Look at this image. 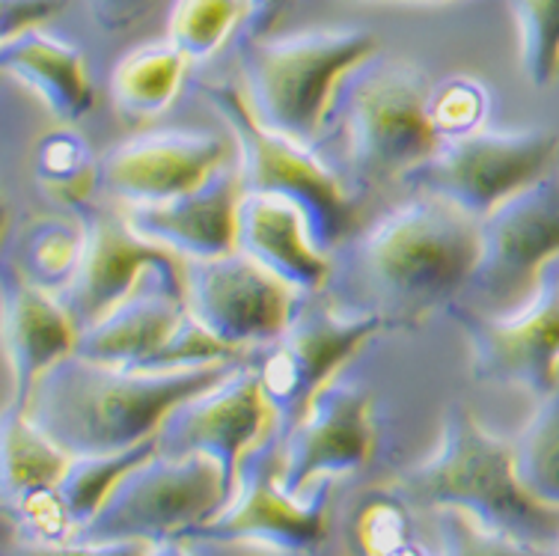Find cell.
Masks as SVG:
<instances>
[{
    "label": "cell",
    "mask_w": 559,
    "mask_h": 556,
    "mask_svg": "<svg viewBox=\"0 0 559 556\" xmlns=\"http://www.w3.org/2000/svg\"><path fill=\"white\" fill-rule=\"evenodd\" d=\"M515 471L533 497L559 509V387L538 399L527 428L518 435Z\"/></svg>",
    "instance_id": "28"
},
{
    "label": "cell",
    "mask_w": 559,
    "mask_h": 556,
    "mask_svg": "<svg viewBox=\"0 0 559 556\" xmlns=\"http://www.w3.org/2000/svg\"><path fill=\"white\" fill-rule=\"evenodd\" d=\"M150 556H188L182 547V539H170V542H162V545H152Z\"/></svg>",
    "instance_id": "39"
},
{
    "label": "cell",
    "mask_w": 559,
    "mask_h": 556,
    "mask_svg": "<svg viewBox=\"0 0 559 556\" xmlns=\"http://www.w3.org/2000/svg\"><path fill=\"white\" fill-rule=\"evenodd\" d=\"M376 447L372 397L352 381H328L292 423L280 447V482L304 494L319 480L360 471Z\"/></svg>",
    "instance_id": "15"
},
{
    "label": "cell",
    "mask_w": 559,
    "mask_h": 556,
    "mask_svg": "<svg viewBox=\"0 0 559 556\" xmlns=\"http://www.w3.org/2000/svg\"><path fill=\"white\" fill-rule=\"evenodd\" d=\"M69 459L22 407H3V509L57 488Z\"/></svg>",
    "instance_id": "24"
},
{
    "label": "cell",
    "mask_w": 559,
    "mask_h": 556,
    "mask_svg": "<svg viewBox=\"0 0 559 556\" xmlns=\"http://www.w3.org/2000/svg\"><path fill=\"white\" fill-rule=\"evenodd\" d=\"M554 556H559V547H557V551H554Z\"/></svg>",
    "instance_id": "41"
},
{
    "label": "cell",
    "mask_w": 559,
    "mask_h": 556,
    "mask_svg": "<svg viewBox=\"0 0 559 556\" xmlns=\"http://www.w3.org/2000/svg\"><path fill=\"white\" fill-rule=\"evenodd\" d=\"M393 3H402V0H393ZM414 3H441V0H414Z\"/></svg>",
    "instance_id": "40"
},
{
    "label": "cell",
    "mask_w": 559,
    "mask_h": 556,
    "mask_svg": "<svg viewBox=\"0 0 559 556\" xmlns=\"http://www.w3.org/2000/svg\"><path fill=\"white\" fill-rule=\"evenodd\" d=\"M185 312V280L150 268L117 307L78 333L75 354L96 364L138 369L167 343Z\"/></svg>",
    "instance_id": "19"
},
{
    "label": "cell",
    "mask_w": 559,
    "mask_h": 556,
    "mask_svg": "<svg viewBox=\"0 0 559 556\" xmlns=\"http://www.w3.org/2000/svg\"><path fill=\"white\" fill-rule=\"evenodd\" d=\"M3 72L19 84L31 86L60 122H78L96 102L84 54L75 45L57 39L43 27L15 33L0 45Z\"/></svg>",
    "instance_id": "22"
},
{
    "label": "cell",
    "mask_w": 559,
    "mask_h": 556,
    "mask_svg": "<svg viewBox=\"0 0 559 556\" xmlns=\"http://www.w3.org/2000/svg\"><path fill=\"white\" fill-rule=\"evenodd\" d=\"M488 107H491L488 90L476 78L455 75L431 86L429 119L441 140L462 138L483 129Z\"/></svg>",
    "instance_id": "32"
},
{
    "label": "cell",
    "mask_w": 559,
    "mask_h": 556,
    "mask_svg": "<svg viewBox=\"0 0 559 556\" xmlns=\"http://www.w3.org/2000/svg\"><path fill=\"white\" fill-rule=\"evenodd\" d=\"M188 57L170 43L140 45L110 72V102L129 122H143L162 114L179 93Z\"/></svg>",
    "instance_id": "23"
},
{
    "label": "cell",
    "mask_w": 559,
    "mask_h": 556,
    "mask_svg": "<svg viewBox=\"0 0 559 556\" xmlns=\"http://www.w3.org/2000/svg\"><path fill=\"white\" fill-rule=\"evenodd\" d=\"M84 253V226L63 217H31L24 221L10 241V262L27 283L39 289L63 292L75 277Z\"/></svg>",
    "instance_id": "25"
},
{
    "label": "cell",
    "mask_w": 559,
    "mask_h": 556,
    "mask_svg": "<svg viewBox=\"0 0 559 556\" xmlns=\"http://www.w3.org/2000/svg\"><path fill=\"white\" fill-rule=\"evenodd\" d=\"M36 182L55 205L81 214L93 205V193L102 182V158H96L75 131H57L36 150Z\"/></svg>",
    "instance_id": "26"
},
{
    "label": "cell",
    "mask_w": 559,
    "mask_h": 556,
    "mask_svg": "<svg viewBox=\"0 0 559 556\" xmlns=\"http://www.w3.org/2000/svg\"><path fill=\"white\" fill-rule=\"evenodd\" d=\"M355 556H426L411 533L408 509L396 494H372L352 521Z\"/></svg>",
    "instance_id": "31"
},
{
    "label": "cell",
    "mask_w": 559,
    "mask_h": 556,
    "mask_svg": "<svg viewBox=\"0 0 559 556\" xmlns=\"http://www.w3.org/2000/svg\"><path fill=\"white\" fill-rule=\"evenodd\" d=\"M292 0H248V19H245V33L248 36H269L277 22L286 15Z\"/></svg>",
    "instance_id": "38"
},
{
    "label": "cell",
    "mask_w": 559,
    "mask_h": 556,
    "mask_svg": "<svg viewBox=\"0 0 559 556\" xmlns=\"http://www.w3.org/2000/svg\"><path fill=\"white\" fill-rule=\"evenodd\" d=\"M277 435L274 411L262 393L257 366H233L203 393L185 399L158 428V452L170 459L209 456L221 464L229 492H236L238 468L253 447Z\"/></svg>",
    "instance_id": "13"
},
{
    "label": "cell",
    "mask_w": 559,
    "mask_h": 556,
    "mask_svg": "<svg viewBox=\"0 0 559 556\" xmlns=\"http://www.w3.org/2000/svg\"><path fill=\"white\" fill-rule=\"evenodd\" d=\"M78 331L51 292L33 286L7 262L3 265V354L10 364L12 402L22 407L31 399L36 378L75 352Z\"/></svg>",
    "instance_id": "21"
},
{
    "label": "cell",
    "mask_w": 559,
    "mask_h": 556,
    "mask_svg": "<svg viewBox=\"0 0 559 556\" xmlns=\"http://www.w3.org/2000/svg\"><path fill=\"white\" fill-rule=\"evenodd\" d=\"M226 161L229 143L212 131H146L102 155V182L126 205H155L194 191Z\"/></svg>",
    "instance_id": "17"
},
{
    "label": "cell",
    "mask_w": 559,
    "mask_h": 556,
    "mask_svg": "<svg viewBox=\"0 0 559 556\" xmlns=\"http://www.w3.org/2000/svg\"><path fill=\"white\" fill-rule=\"evenodd\" d=\"M238 167L226 161L194 191L155 205H126V221L146 241L185 259H212L236 250V214L241 203Z\"/></svg>",
    "instance_id": "18"
},
{
    "label": "cell",
    "mask_w": 559,
    "mask_h": 556,
    "mask_svg": "<svg viewBox=\"0 0 559 556\" xmlns=\"http://www.w3.org/2000/svg\"><path fill=\"white\" fill-rule=\"evenodd\" d=\"M384 331L393 328L378 316L345 312L322 304L295 307L286 331L271 343L257 366L280 438L307 411L310 399L328 381H334L336 369L360 345Z\"/></svg>",
    "instance_id": "12"
},
{
    "label": "cell",
    "mask_w": 559,
    "mask_h": 556,
    "mask_svg": "<svg viewBox=\"0 0 559 556\" xmlns=\"http://www.w3.org/2000/svg\"><path fill=\"white\" fill-rule=\"evenodd\" d=\"M238 352L221 343L215 333L205 331L203 324L185 312L182 321L176 324V331L167 336V343L152 354L150 360H143L138 369H152V372H173V369H194V366L221 364L233 360Z\"/></svg>",
    "instance_id": "33"
},
{
    "label": "cell",
    "mask_w": 559,
    "mask_h": 556,
    "mask_svg": "<svg viewBox=\"0 0 559 556\" xmlns=\"http://www.w3.org/2000/svg\"><path fill=\"white\" fill-rule=\"evenodd\" d=\"M479 259V221L450 200L419 193L381 214L348 247L336 286L340 310L417 328L455 300Z\"/></svg>",
    "instance_id": "1"
},
{
    "label": "cell",
    "mask_w": 559,
    "mask_h": 556,
    "mask_svg": "<svg viewBox=\"0 0 559 556\" xmlns=\"http://www.w3.org/2000/svg\"><path fill=\"white\" fill-rule=\"evenodd\" d=\"M164 0H84L90 22L105 33H122L146 22Z\"/></svg>",
    "instance_id": "36"
},
{
    "label": "cell",
    "mask_w": 559,
    "mask_h": 556,
    "mask_svg": "<svg viewBox=\"0 0 559 556\" xmlns=\"http://www.w3.org/2000/svg\"><path fill=\"white\" fill-rule=\"evenodd\" d=\"M515 12L521 69L536 90L559 78V0H509Z\"/></svg>",
    "instance_id": "30"
},
{
    "label": "cell",
    "mask_w": 559,
    "mask_h": 556,
    "mask_svg": "<svg viewBox=\"0 0 559 556\" xmlns=\"http://www.w3.org/2000/svg\"><path fill=\"white\" fill-rule=\"evenodd\" d=\"M236 250L301 295L324 289L334 274L331 257L316 247L301 209L274 193L241 197L236 214Z\"/></svg>",
    "instance_id": "20"
},
{
    "label": "cell",
    "mask_w": 559,
    "mask_h": 556,
    "mask_svg": "<svg viewBox=\"0 0 559 556\" xmlns=\"http://www.w3.org/2000/svg\"><path fill=\"white\" fill-rule=\"evenodd\" d=\"M364 27H316L289 36H241L238 69L250 110L265 129L316 146L343 78L376 57Z\"/></svg>",
    "instance_id": "5"
},
{
    "label": "cell",
    "mask_w": 559,
    "mask_h": 556,
    "mask_svg": "<svg viewBox=\"0 0 559 556\" xmlns=\"http://www.w3.org/2000/svg\"><path fill=\"white\" fill-rule=\"evenodd\" d=\"M280 435H269L253 447L238 468L229 504L185 539L259 542L286 554H310L322 545L334 480H319L304 494H289L280 482Z\"/></svg>",
    "instance_id": "10"
},
{
    "label": "cell",
    "mask_w": 559,
    "mask_h": 556,
    "mask_svg": "<svg viewBox=\"0 0 559 556\" xmlns=\"http://www.w3.org/2000/svg\"><path fill=\"white\" fill-rule=\"evenodd\" d=\"M248 19V0H170L167 43L188 57L205 60Z\"/></svg>",
    "instance_id": "29"
},
{
    "label": "cell",
    "mask_w": 559,
    "mask_h": 556,
    "mask_svg": "<svg viewBox=\"0 0 559 556\" xmlns=\"http://www.w3.org/2000/svg\"><path fill=\"white\" fill-rule=\"evenodd\" d=\"M221 464L209 456L170 459L155 452L110 488L98 512L69 535L72 542H150L185 539L229 504Z\"/></svg>",
    "instance_id": "7"
},
{
    "label": "cell",
    "mask_w": 559,
    "mask_h": 556,
    "mask_svg": "<svg viewBox=\"0 0 559 556\" xmlns=\"http://www.w3.org/2000/svg\"><path fill=\"white\" fill-rule=\"evenodd\" d=\"M429 75L411 60L369 57L343 78L331 119L343 140L336 176L352 200L405 179L438 150L441 138L429 119Z\"/></svg>",
    "instance_id": "4"
},
{
    "label": "cell",
    "mask_w": 559,
    "mask_h": 556,
    "mask_svg": "<svg viewBox=\"0 0 559 556\" xmlns=\"http://www.w3.org/2000/svg\"><path fill=\"white\" fill-rule=\"evenodd\" d=\"M150 542H24L7 556H150Z\"/></svg>",
    "instance_id": "35"
},
{
    "label": "cell",
    "mask_w": 559,
    "mask_h": 556,
    "mask_svg": "<svg viewBox=\"0 0 559 556\" xmlns=\"http://www.w3.org/2000/svg\"><path fill=\"white\" fill-rule=\"evenodd\" d=\"M443 312L471 348V375L485 385L524 387L536 399L559 387V274L550 259L533 298L512 312H483L450 300Z\"/></svg>",
    "instance_id": "9"
},
{
    "label": "cell",
    "mask_w": 559,
    "mask_h": 556,
    "mask_svg": "<svg viewBox=\"0 0 559 556\" xmlns=\"http://www.w3.org/2000/svg\"><path fill=\"white\" fill-rule=\"evenodd\" d=\"M3 7V39L15 33L36 31L63 10L66 0H0Z\"/></svg>",
    "instance_id": "37"
},
{
    "label": "cell",
    "mask_w": 559,
    "mask_h": 556,
    "mask_svg": "<svg viewBox=\"0 0 559 556\" xmlns=\"http://www.w3.org/2000/svg\"><path fill=\"white\" fill-rule=\"evenodd\" d=\"M399 492L431 509H462L521 545L554 554L559 547V509L524 488L515 471V447L488 435L459 402L443 411L441 443L429 461L399 480Z\"/></svg>",
    "instance_id": "3"
},
{
    "label": "cell",
    "mask_w": 559,
    "mask_h": 556,
    "mask_svg": "<svg viewBox=\"0 0 559 556\" xmlns=\"http://www.w3.org/2000/svg\"><path fill=\"white\" fill-rule=\"evenodd\" d=\"M557 257L559 176L548 173L479 221V259L467 286L485 300L483 312H512L533 298L542 271Z\"/></svg>",
    "instance_id": "11"
},
{
    "label": "cell",
    "mask_w": 559,
    "mask_h": 556,
    "mask_svg": "<svg viewBox=\"0 0 559 556\" xmlns=\"http://www.w3.org/2000/svg\"><path fill=\"white\" fill-rule=\"evenodd\" d=\"M559 134L548 129L474 131L447 138L402 182L450 200L476 221L495 205L554 173Z\"/></svg>",
    "instance_id": "8"
},
{
    "label": "cell",
    "mask_w": 559,
    "mask_h": 556,
    "mask_svg": "<svg viewBox=\"0 0 559 556\" xmlns=\"http://www.w3.org/2000/svg\"><path fill=\"white\" fill-rule=\"evenodd\" d=\"M75 217L84 226V253L75 277L63 292H57V300L78 333L117 307L150 268L182 277V268L176 265L170 250L138 236L126 221V212H110L93 203Z\"/></svg>",
    "instance_id": "16"
},
{
    "label": "cell",
    "mask_w": 559,
    "mask_h": 556,
    "mask_svg": "<svg viewBox=\"0 0 559 556\" xmlns=\"http://www.w3.org/2000/svg\"><path fill=\"white\" fill-rule=\"evenodd\" d=\"M438 530H441L443 556H554L488 530L474 514L462 509H441Z\"/></svg>",
    "instance_id": "34"
},
{
    "label": "cell",
    "mask_w": 559,
    "mask_h": 556,
    "mask_svg": "<svg viewBox=\"0 0 559 556\" xmlns=\"http://www.w3.org/2000/svg\"><path fill=\"white\" fill-rule=\"evenodd\" d=\"M200 96L224 119L229 138L238 150V179L245 193H274L298 205L307 217L310 236L322 253L334 247L352 229V193L345 191L328 164L316 158L310 146L265 129L250 110L245 90L229 81H203Z\"/></svg>",
    "instance_id": "6"
},
{
    "label": "cell",
    "mask_w": 559,
    "mask_h": 556,
    "mask_svg": "<svg viewBox=\"0 0 559 556\" xmlns=\"http://www.w3.org/2000/svg\"><path fill=\"white\" fill-rule=\"evenodd\" d=\"M158 452V435L150 440H143L138 447L122 452H105V456H72L69 468L57 482V497L63 504L66 514L72 518L75 530L86 524L93 514L98 512V506L105 504V497L110 488L117 485L131 468H138L140 461H146L150 456ZM72 530V533H75Z\"/></svg>",
    "instance_id": "27"
},
{
    "label": "cell",
    "mask_w": 559,
    "mask_h": 556,
    "mask_svg": "<svg viewBox=\"0 0 559 556\" xmlns=\"http://www.w3.org/2000/svg\"><path fill=\"white\" fill-rule=\"evenodd\" d=\"M233 366L221 360L152 372L96 364L72 352L36 378L24 414L66 456L122 452L155 438L173 407L217 385Z\"/></svg>",
    "instance_id": "2"
},
{
    "label": "cell",
    "mask_w": 559,
    "mask_h": 556,
    "mask_svg": "<svg viewBox=\"0 0 559 556\" xmlns=\"http://www.w3.org/2000/svg\"><path fill=\"white\" fill-rule=\"evenodd\" d=\"M182 280L188 312L233 352L274 343L295 312V292L238 250L185 259Z\"/></svg>",
    "instance_id": "14"
}]
</instances>
